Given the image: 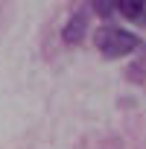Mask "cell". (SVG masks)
Instances as JSON below:
<instances>
[{
  "label": "cell",
  "instance_id": "cell-4",
  "mask_svg": "<svg viewBox=\"0 0 146 149\" xmlns=\"http://www.w3.org/2000/svg\"><path fill=\"white\" fill-rule=\"evenodd\" d=\"M91 9H94V15H99L102 21H111V18H114V0H91Z\"/></svg>",
  "mask_w": 146,
  "mask_h": 149
},
{
  "label": "cell",
  "instance_id": "cell-1",
  "mask_svg": "<svg viewBox=\"0 0 146 149\" xmlns=\"http://www.w3.org/2000/svg\"><path fill=\"white\" fill-rule=\"evenodd\" d=\"M94 47L99 50L102 58H126V56H131L134 50H140L143 41H140L134 32L123 29V26L105 24V26H99V29L94 32Z\"/></svg>",
  "mask_w": 146,
  "mask_h": 149
},
{
  "label": "cell",
  "instance_id": "cell-2",
  "mask_svg": "<svg viewBox=\"0 0 146 149\" xmlns=\"http://www.w3.org/2000/svg\"><path fill=\"white\" fill-rule=\"evenodd\" d=\"M117 15L129 24L146 26V0H114V18Z\"/></svg>",
  "mask_w": 146,
  "mask_h": 149
},
{
  "label": "cell",
  "instance_id": "cell-3",
  "mask_svg": "<svg viewBox=\"0 0 146 149\" xmlns=\"http://www.w3.org/2000/svg\"><path fill=\"white\" fill-rule=\"evenodd\" d=\"M85 29H88V15H85V9H76L70 15V21L64 24V32H61L64 44H79L82 35H85Z\"/></svg>",
  "mask_w": 146,
  "mask_h": 149
}]
</instances>
